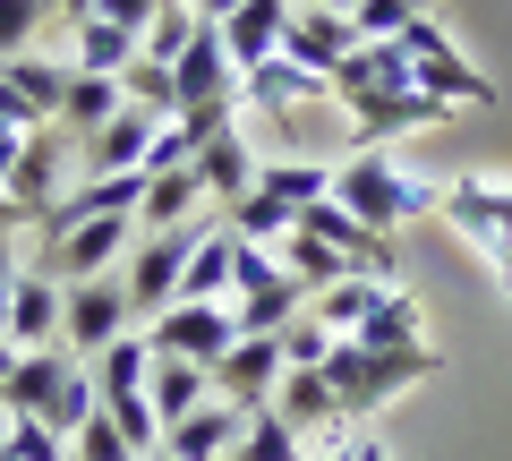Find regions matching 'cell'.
Wrapping results in <instances>:
<instances>
[{
	"mask_svg": "<svg viewBox=\"0 0 512 461\" xmlns=\"http://www.w3.org/2000/svg\"><path fill=\"white\" fill-rule=\"evenodd\" d=\"M333 205H350V214L367 222V231H402V222L419 214H444V180H427V171L393 163V154H350V163H333Z\"/></svg>",
	"mask_w": 512,
	"mask_h": 461,
	"instance_id": "cell-1",
	"label": "cell"
},
{
	"mask_svg": "<svg viewBox=\"0 0 512 461\" xmlns=\"http://www.w3.org/2000/svg\"><path fill=\"white\" fill-rule=\"evenodd\" d=\"M427 376H436V351H367V342H333V359H325V385H333V402H342V419H376L393 393L427 385Z\"/></svg>",
	"mask_w": 512,
	"mask_h": 461,
	"instance_id": "cell-2",
	"label": "cell"
},
{
	"mask_svg": "<svg viewBox=\"0 0 512 461\" xmlns=\"http://www.w3.org/2000/svg\"><path fill=\"white\" fill-rule=\"evenodd\" d=\"M231 308H239V333H282L291 316H308V291L282 274L274 248L231 240Z\"/></svg>",
	"mask_w": 512,
	"mask_h": 461,
	"instance_id": "cell-3",
	"label": "cell"
},
{
	"mask_svg": "<svg viewBox=\"0 0 512 461\" xmlns=\"http://www.w3.org/2000/svg\"><path fill=\"white\" fill-rule=\"evenodd\" d=\"M146 342H154V359L214 368V359H231V342H239V308L231 299H171V308L146 325Z\"/></svg>",
	"mask_w": 512,
	"mask_h": 461,
	"instance_id": "cell-4",
	"label": "cell"
},
{
	"mask_svg": "<svg viewBox=\"0 0 512 461\" xmlns=\"http://www.w3.org/2000/svg\"><path fill=\"white\" fill-rule=\"evenodd\" d=\"M137 240H146V231H137L128 214H94V222H69V231H43L35 265H43L52 282H94V274H111Z\"/></svg>",
	"mask_w": 512,
	"mask_h": 461,
	"instance_id": "cell-5",
	"label": "cell"
},
{
	"mask_svg": "<svg viewBox=\"0 0 512 461\" xmlns=\"http://www.w3.org/2000/svg\"><path fill=\"white\" fill-rule=\"evenodd\" d=\"M197 240H205L197 222H180V231H146V240L128 248V274H120V291H128V308L146 316V325L171 308V299H180V274H188V257H197Z\"/></svg>",
	"mask_w": 512,
	"mask_h": 461,
	"instance_id": "cell-6",
	"label": "cell"
},
{
	"mask_svg": "<svg viewBox=\"0 0 512 461\" xmlns=\"http://www.w3.org/2000/svg\"><path fill=\"white\" fill-rule=\"evenodd\" d=\"M180 111H239V60L222 43V26H197L188 52L171 60V120Z\"/></svg>",
	"mask_w": 512,
	"mask_h": 461,
	"instance_id": "cell-7",
	"label": "cell"
},
{
	"mask_svg": "<svg viewBox=\"0 0 512 461\" xmlns=\"http://www.w3.org/2000/svg\"><path fill=\"white\" fill-rule=\"evenodd\" d=\"M128 291L111 274H94V282H60V342H69V359H103L111 342L128 333Z\"/></svg>",
	"mask_w": 512,
	"mask_h": 461,
	"instance_id": "cell-8",
	"label": "cell"
},
{
	"mask_svg": "<svg viewBox=\"0 0 512 461\" xmlns=\"http://www.w3.org/2000/svg\"><path fill=\"white\" fill-rule=\"evenodd\" d=\"M291 376V359H282V342L274 333H239L231 342V359H214V393L222 402H239L256 419V410H274V385Z\"/></svg>",
	"mask_w": 512,
	"mask_h": 461,
	"instance_id": "cell-9",
	"label": "cell"
},
{
	"mask_svg": "<svg viewBox=\"0 0 512 461\" xmlns=\"http://www.w3.org/2000/svg\"><path fill=\"white\" fill-rule=\"evenodd\" d=\"M410 86H419V60H410L393 35L359 43V52H350L342 69L325 77V94H333V103H367V94H410Z\"/></svg>",
	"mask_w": 512,
	"mask_h": 461,
	"instance_id": "cell-10",
	"label": "cell"
},
{
	"mask_svg": "<svg viewBox=\"0 0 512 461\" xmlns=\"http://www.w3.org/2000/svg\"><path fill=\"white\" fill-rule=\"evenodd\" d=\"M342 111H350V129H359V146H367V154H384L393 137L436 129V120H444L453 103H436V94H419V86H410V94H367V103H342Z\"/></svg>",
	"mask_w": 512,
	"mask_h": 461,
	"instance_id": "cell-11",
	"label": "cell"
},
{
	"mask_svg": "<svg viewBox=\"0 0 512 461\" xmlns=\"http://www.w3.org/2000/svg\"><path fill=\"white\" fill-rule=\"evenodd\" d=\"M299 231H316V240H325L350 274H376V282L393 274V240H384V231H367V222L350 214V205H333V197L308 205V214H299Z\"/></svg>",
	"mask_w": 512,
	"mask_h": 461,
	"instance_id": "cell-12",
	"label": "cell"
},
{
	"mask_svg": "<svg viewBox=\"0 0 512 461\" xmlns=\"http://www.w3.org/2000/svg\"><path fill=\"white\" fill-rule=\"evenodd\" d=\"M350 52H359V26H350V18H333V9H291V26H282V60H299L308 77H333Z\"/></svg>",
	"mask_w": 512,
	"mask_h": 461,
	"instance_id": "cell-13",
	"label": "cell"
},
{
	"mask_svg": "<svg viewBox=\"0 0 512 461\" xmlns=\"http://www.w3.org/2000/svg\"><path fill=\"white\" fill-rule=\"evenodd\" d=\"M239 436H248V410L214 393V402L188 410L180 427H163V453H171V461H231V453H239Z\"/></svg>",
	"mask_w": 512,
	"mask_h": 461,
	"instance_id": "cell-14",
	"label": "cell"
},
{
	"mask_svg": "<svg viewBox=\"0 0 512 461\" xmlns=\"http://www.w3.org/2000/svg\"><path fill=\"white\" fill-rule=\"evenodd\" d=\"M128 111V86L120 77H94V69H69V94H60V120L52 129L60 137H77V146H86V137H103L111 120H120Z\"/></svg>",
	"mask_w": 512,
	"mask_h": 461,
	"instance_id": "cell-15",
	"label": "cell"
},
{
	"mask_svg": "<svg viewBox=\"0 0 512 461\" xmlns=\"http://www.w3.org/2000/svg\"><path fill=\"white\" fill-rule=\"evenodd\" d=\"M316 94H325V77H308L299 60H282V52H274V60H256V69L239 77V103L265 111V120H291V111L316 103Z\"/></svg>",
	"mask_w": 512,
	"mask_h": 461,
	"instance_id": "cell-16",
	"label": "cell"
},
{
	"mask_svg": "<svg viewBox=\"0 0 512 461\" xmlns=\"http://www.w3.org/2000/svg\"><path fill=\"white\" fill-rule=\"evenodd\" d=\"M444 222H453L461 240H470V231H504L512 240V180H444Z\"/></svg>",
	"mask_w": 512,
	"mask_h": 461,
	"instance_id": "cell-17",
	"label": "cell"
},
{
	"mask_svg": "<svg viewBox=\"0 0 512 461\" xmlns=\"http://www.w3.org/2000/svg\"><path fill=\"white\" fill-rule=\"evenodd\" d=\"M282 26H291V0H239L231 18H222V43H231L239 77H248L256 60H274V52H282Z\"/></svg>",
	"mask_w": 512,
	"mask_h": 461,
	"instance_id": "cell-18",
	"label": "cell"
},
{
	"mask_svg": "<svg viewBox=\"0 0 512 461\" xmlns=\"http://www.w3.org/2000/svg\"><path fill=\"white\" fill-rule=\"evenodd\" d=\"M0 188H9V197H18L26 214L43 222V214L60 205V137H52V129H35V137L18 146V163H9V180H0Z\"/></svg>",
	"mask_w": 512,
	"mask_h": 461,
	"instance_id": "cell-19",
	"label": "cell"
},
{
	"mask_svg": "<svg viewBox=\"0 0 512 461\" xmlns=\"http://www.w3.org/2000/svg\"><path fill=\"white\" fill-rule=\"evenodd\" d=\"M154 137H163V111L128 103V111H120V120H111L103 137H86V163H94V171H146Z\"/></svg>",
	"mask_w": 512,
	"mask_h": 461,
	"instance_id": "cell-20",
	"label": "cell"
},
{
	"mask_svg": "<svg viewBox=\"0 0 512 461\" xmlns=\"http://www.w3.org/2000/svg\"><path fill=\"white\" fill-rule=\"evenodd\" d=\"M52 333H60V282L43 274V265H26L18 299H9V342H18V351H43Z\"/></svg>",
	"mask_w": 512,
	"mask_h": 461,
	"instance_id": "cell-21",
	"label": "cell"
},
{
	"mask_svg": "<svg viewBox=\"0 0 512 461\" xmlns=\"http://www.w3.org/2000/svg\"><path fill=\"white\" fill-rule=\"evenodd\" d=\"M146 402H154V419H163V427H180L188 410H205V402H214V368H188V359H154Z\"/></svg>",
	"mask_w": 512,
	"mask_h": 461,
	"instance_id": "cell-22",
	"label": "cell"
},
{
	"mask_svg": "<svg viewBox=\"0 0 512 461\" xmlns=\"http://www.w3.org/2000/svg\"><path fill=\"white\" fill-rule=\"evenodd\" d=\"M419 94H436V103H495V77L470 69V60L453 52V35H444L436 52H419Z\"/></svg>",
	"mask_w": 512,
	"mask_h": 461,
	"instance_id": "cell-23",
	"label": "cell"
},
{
	"mask_svg": "<svg viewBox=\"0 0 512 461\" xmlns=\"http://www.w3.org/2000/svg\"><path fill=\"white\" fill-rule=\"evenodd\" d=\"M274 410L299 427V436H316V427H350L342 402H333V385H325V368H291V376L274 385Z\"/></svg>",
	"mask_w": 512,
	"mask_h": 461,
	"instance_id": "cell-24",
	"label": "cell"
},
{
	"mask_svg": "<svg viewBox=\"0 0 512 461\" xmlns=\"http://www.w3.org/2000/svg\"><path fill=\"white\" fill-rule=\"evenodd\" d=\"M197 205H205L197 163H188V171H146V205H137V231H180Z\"/></svg>",
	"mask_w": 512,
	"mask_h": 461,
	"instance_id": "cell-25",
	"label": "cell"
},
{
	"mask_svg": "<svg viewBox=\"0 0 512 461\" xmlns=\"http://www.w3.org/2000/svg\"><path fill=\"white\" fill-rule=\"evenodd\" d=\"M137 60H146V35H128V26H111V18H77V60H69V69L128 77Z\"/></svg>",
	"mask_w": 512,
	"mask_h": 461,
	"instance_id": "cell-26",
	"label": "cell"
},
{
	"mask_svg": "<svg viewBox=\"0 0 512 461\" xmlns=\"http://www.w3.org/2000/svg\"><path fill=\"white\" fill-rule=\"evenodd\" d=\"M60 376H69V359L18 351V368H9V385H0V410H9V419H43V410H52V393H60Z\"/></svg>",
	"mask_w": 512,
	"mask_h": 461,
	"instance_id": "cell-27",
	"label": "cell"
},
{
	"mask_svg": "<svg viewBox=\"0 0 512 461\" xmlns=\"http://www.w3.org/2000/svg\"><path fill=\"white\" fill-rule=\"evenodd\" d=\"M350 342H367V351H427V325H419V299H402L393 282L376 291V308H367V325L350 333Z\"/></svg>",
	"mask_w": 512,
	"mask_h": 461,
	"instance_id": "cell-28",
	"label": "cell"
},
{
	"mask_svg": "<svg viewBox=\"0 0 512 461\" xmlns=\"http://www.w3.org/2000/svg\"><path fill=\"white\" fill-rule=\"evenodd\" d=\"M197 180H205V197L239 205V197H248V188H256V146H248V137H239V129H222L214 146L197 154Z\"/></svg>",
	"mask_w": 512,
	"mask_h": 461,
	"instance_id": "cell-29",
	"label": "cell"
},
{
	"mask_svg": "<svg viewBox=\"0 0 512 461\" xmlns=\"http://www.w3.org/2000/svg\"><path fill=\"white\" fill-rule=\"evenodd\" d=\"M256 188H265V197H282L291 214H308V205H325V197H333V163L282 154V163H256Z\"/></svg>",
	"mask_w": 512,
	"mask_h": 461,
	"instance_id": "cell-30",
	"label": "cell"
},
{
	"mask_svg": "<svg viewBox=\"0 0 512 461\" xmlns=\"http://www.w3.org/2000/svg\"><path fill=\"white\" fill-rule=\"evenodd\" d=\"M222 231H231V240H248V248H282L299 231V214L282 197H265V188H248V197L239 205H222Z\"/></svg>",
	"mask_w": 512,
	"mask_h": 461,
	"instance_id": "cell-31",
	"label": "cell"
},
{
	"mask_svg": "<svg viewBox=\"0 0 512 461\" xmlns=\"http://www.w3.org/2000/svg\"><path fill=\"white\" fill-rule=\"evenodd\" d=\"M94 368V393H103V402H128V393H146V376H154V342L146 333H120V342H111L103 359H86Z\"/></svg>",
	"mask_w": 512,
	"mask_h": 461,
	"instance_id": "cell-32",
	"label": "cell"
},
{
	"mask_svg": "<svg viewBox=\"0 0 512 461\" xmlns=\"http://www.w3.org/2000/svg\"><path fill=\"white\" fill-rule=\"evenodd\" d=\"M376 291H384L376 274H350V282H333V291H316V299H308V316L333 333V342H350V333L367 325V308H376Z\"/></svg>",
	"mask_w": 512,
	"mask_h": 461,
	"instance_id": "cell-33",
	"label": "cell"
},
{
	"mask_svg": "<svg viewBox=\"0 0 512 461\" xmlns=\"http://www.w3.org/2000/svg\"><path fill=\"white\" fill-rule=\"evenodd\" d=\"M282 274H291L299 291L316 299V291H333V282H350V265L333 257V248L316 240V231H291V240H282Z\"/></svg>",
	"mask_w": 512,
	"mask_h": 461,
	"instance_id": "cell-34",
	"label": "cell"
},
{
	"mask_svg": "<svg viewBox=\"0 0 512 461\" xmlns=\"http://www.w3.org/2000/svg\"><path fill=\"white\" fill-rule=\"evenodd\" d=\"M180 299H231V231H205L197 240V257H188V274H180Z\"/></svg>",
	"mask_w": 512,
	"mask_h": 461,
	"instance_id": "cell-35",
	"label": "cell"
},
{
	"mask_svg": "<svg viewBox=\"0 0 512 461\" xmlns=\"http://www.w3.org/2000/svg\"><path fill=\"white\" fill-rule=\"evenodd\" d=\"M94 410H103V393H94V368H86V359H69V376H60V393H52V410H43V427H52V436H77Z\"/></svg>",
	"mask_w": 512,
	"mask_h": 461,
	"instance_id": "cell-36",
	"label": "cell"
},
{
	"mask_svg": "<svg viewBox=\"0 0 512 461\" xmlns=\"http://www.w3.org/2000/svg\"><path fill=\"white\" fill-rule=\"evenodd\" d=\"M231 461H308V436H299V427L282 419V410H256Z\"/></svg>",
	"mask_w": 512,
	"mask_h": 461,
	"instance_id": "cell-37",
	"label": "cell"
},
{
	"mask_svg": "<svg viewBox=\"0 0 512 461\" xmlns=\"http://www.w3.org/2000/svg\"><path fill=\"white\" fill-rule=\"evenodd\" d=\"M0 453L9 461H69V436H52L43 419H9L0 410Z\"/></svg>",
	"mask_w": 512,
	"mask_h": 461,
	"instance_id": "cell-38",
	"label": "cell"
},
{
	"mask_svg": "<svg viewBox=\"0 0 512 461\" xmlns=\"http://www.w3.org/2000/svg\"><path fill=\"white\" fill-rule=\"evenodd\" d=\"M69 461H146V453H137V444L111 427V410H94V419L69 436Z\"/></svg>",
	"mask_w": 512,
	"mask_h": 461,
	"instance_id": "cell-39",
	"label": "cell"
},
{
	"mask_svg": "<svg viewBox=\"0 0 512 461\" xmlns=\"http://www.w3.org/2000/svg\"><path fill=\"white\" fill-rule=\"evenodd\" d=\"M60 0H0V60H18V52H35V26L52 18Z\"/></svg>",
	"mask_w": 512,
	"mask_h": 461,
	"instance_id": "cell-40",
	"label": "cell"
},
{
	"mask_svg": "<svg viewBox=\"0 0 512 461\" xmlns=\"http://www.w3.org/2000/svg\"><path fill=\"white\" fill-rule=\"evenodd\" d=\"M197 26H205V18H197V9H180V0H171L163 18H154V26H146V60H154V69H171V60H180V52H188V35H197Z\"/></svg>",
	"mask_w": 512,
	"mask_h": 461,
	"instance_id": "cell-41",
	"label": "cell"
},
{
	"mask_svg": "<svg viewBox=\"0 0 512 461\" xmlns=\"http://www.w3.org/2000/svg\"><path fill=\"white\" fill-rule=\"evenodd\" d=\"M274 342H282V359H291V368H325V359H333V333L316 325V316H291Z\"/></svg>",
	"mask_w": 512,
	"mask_h": 461,
	"instance_id": "cell-42",
	"label": "cell"
},
{
	"mask_svg": "<svg viewBox=\"0 0 512 461\" xmlns=\"http://www.w3.org/2000/svg\"><path fill=\"white\" fill-rule=\"evenodd\" d=\"M410 18H419V0H359V9H350V26H359V43H376V35H402Z\"/></svg>",
	"mask_w": 512,
	"mask_h": 461,
	"instance_id": "cell-43",
	"label": "cell"
},
{
	"mask_svg": "<svg viewBox=\"0 0 512 461\" xmlns=\"http://www.w3.org/2000/svg\"><path fill=\"white\" fill-rule=\"evenodd\" d=\"M163 9H171V0H94L86 18H111V26H128V35H146V26L163 18Z\"/></svg>",
	"mask_w": 512,
	"mask_h": 461,
	"instance_id": "cell-44",
	"label": "cell"
},
{
	"mask_svg": "<svg viewBox=\"0 0 512 461\" xmlns=\"http://www.w3.org/2000/svg\"><path fill=\"white\" fill-rule=\"evenodd\" d=\"M316 461H393L384 453V436H359V427H342V436H325V453Z\"/></svg>",
	"mask_w": 512,
	"mask_h": 461,
	"instance_id": "cell-45",
	"label": "cell"
},
{
	"mask_svg": "<svg viewBox=\"0 0 512 461\" xmlns=\"http://www.w3.org/2000/svg\"><path fill=\"white\" fill-rule=\"evenodd\" d=\"M470 248H478V257L495 265V291L512 299V240H504V231H470Z\"/></svg>",
	"mask_w": 512,
	"mask_h": 461,
	"instance_id": "cell-46",
	"label": "cell"
},
{
	"mask_svg": "<svg viewBox=\"0 0 512 461\" xmlns=\"http://www.w3.org/2000/svg\"><path fill=\"white\" fill-rule=\"evenodd\" d=\"M18 274H26V265H18V248L0 240V342H9V299H18Z\"/></svg>",
	"mask_w": 512,
	"mask_h": 461,
	"instance_id": "cell-47",
	"label": "cell"
},
{
	"mask_svg": "<svg viewBox=\"0 0 512 461\" xmlns=\"http://www.w3.org/2000/svg\"><path fill=\"white\" fill-rule=\"evenodd\" d=\"M18 231H35V214H26V205L0 188V240H18Z\"/></svg>",
	"mask_w": 512,
	"mask_h": 461,
	"instance_id": "cell-48",
	"label": "cell"
},
{
	"mask_svg": "<svg viewBox=\"0 0 512 461\" xmlns=\"http://www.w3.org/2000/svg\"><path fill=\"white\" fill-rule=\"evenodd\" d=\"M26 137H35V129H9V120H0V180H9V163H18V146H26Z\"/></svg>",
	"mask_w": 512,
	"mask_h": 461,
	"instance_id": "cell-49",
	"label": "cell"
},
{
	"mask_svg": "<svg viewBox=\"0 0 512 461\" xmlns=\"http://www.w3.org/2000/svg\"><path fill=\"white\" fill-rule=\"evenodd\" d=\"M188 9H197L205 26H222V18H231V9H239V0H188Z\"/></svg>",
	"mask_w": 512,
	"mask_h": 461,
	"instance_id": "cell-50",
	"label": "cell"
},
{
	"mask_svg": "<svg viewBox=\"0 0 512 461\" xmlns=\"http://www.w3.org/2000/svg\"><path fill=\"white\" fill-rule=\"evenodd\" d=\"M308 9H333V18H350V9H359V0H308Z\"/></svg>",
	"mask_w": 512,
	"mask_h": 461,
	"instance_id": "cell-51",
	"label": "cell"
},
{
	"mask_svg": "<svg viewBox=\"0 0 512 461\" xmlns=\"http://www.w3.org/2000/svg\"><path fill=\"white\" fill-rule=\"evenodd\" d=\"M60 9H77V18H86V9H94V0H60Z\"/></svg>",
	"mask_w": 512,
	"mask_h": 461,
	"instance_id": "cell-52",
	"label": "cell"
},
{
	"mask_svg": "<svg viewBox=\"0 0 512 461\" xmlns=\"http://www.w3.org/2000/svg\"><path fill=\"white\" fill-rule=\"evenodd\" d=\"M0 461H9V453H0Z\"/></svg>",
	"mask_w": 512,
	"mask_h": 461,
	"instance_id": "cell-53",
	"label": "cell"
}]
</instances>
